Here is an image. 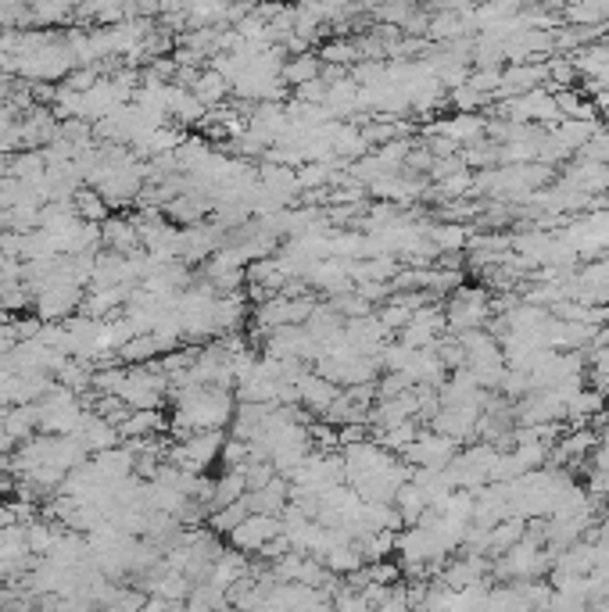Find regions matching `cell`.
<instances>
[{
    "label": "cell",
    "mask_w": 609,
    "mask_h": 612,
    "mask_svg": "<svg viewBox=\"0 0 609 612\" xmlns=\"http://www.w3.org/2000/svg\"><path fill=\"white\" fill-rule=\"evenodd\" d=\"M520 4H527V0H520Z\"/></svg>",
    "instance_id": "cell-1"
}]
</instances>
